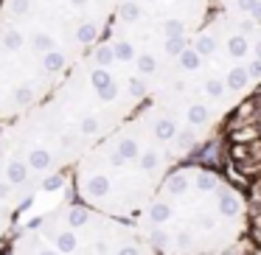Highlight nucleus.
Instances as JSON below:
<instances>
[{"mask_svg":"<svg viewBox=\"0 0 261 255\" xmlns=\"http://www.w3.org/2000/svg\"><path fill=\"white\" fill-rule=\"evenodd\" d=\"M214 6L261 25V0H214Z\"/></svg>","mask_w":261,"mask_h":255,"instance_id":"nucleus-10","label":"nucleus"},{"mask_svg":"<svg viewBox=\"0 0 261 255\" xmlns=\"http://www.w3.org/2000/svg\"><path fill=\"white\" fill-rule=\"evenodd\" d=\"M211 9L214 0H118L107 40L129 53L154 84L160 70L186 45Z\"/></svg>","mask_w":261,"mask_h":255,"instance_id":"nucleus-6","label":"nucleus"},{"mask_svg":"<svg viewBox=\"0 0 261 255\" xmlns=\"http://www.w3.org/2000/svg\"><path fill=\"white\" fill-rule=\"evenodd\" d=\"M118 0H3L0 42L54 81L107 37Z\"/></svg>","mask_w":261,"mask_h":255,"instance_id":"nucleus-5","label":"nucleus"},{"mask_svg":"<svg viewBox=\"0 0 261 255\" xmlns=\"http://www.w3.org/2000/svg\"><path fill=\"white\" fill-rule=\"evenodd\" d=\"M199 143L154 104L143 101L73 165L82 205L132 221L160 182Z\"/></svg>","mask_w":261,"mask_h":255,"instance_id":"nucleus-3","label":"nucleus"},{"mask_svg":"<svg viewBox=\"0 0 261 255\" xmlns=\"http://www.w3.org/2000/svg\"><path fill=\"white\" fill-rule=\"evenodd\" d=\"M12 255H154L126 219H115L87 205H59L31 221Z\"/></svg>","mask_w":261,"mask_h":255,"instance_id":"nucleus-7","label":"nucleus"},{"mask_svg":"<svg viewBox=\"0 0 261 255\" xmlns=\"http://www.w3.org/2000/svg\"><path fill=\"white\" fill-rule=\"evenodd\" d=\"M222 129V168L242 191L244 205H261V84L225 118Z\"/></svg>","mask_w":261,"mask_h":255,"instance_id":"nucleus-8","label":"nucleus"},{"mask_svg":"<svg viewBox=\"0 0 261 255\" xmlns=\"http://www.w3.org/2000/svg\"><path fill=\"white\" fill-rule=\"evenodd\" d=\"M132 224L154 255H219L244 236L247 205L219 171L174 165Z\"/></svg>","mask_w":261,"mask_h":255,"instance_id":"nucleus-4","label":"nucleus"},{"mask_svg":"<svg viewBox=\"0 0 261 255\" xmlns=\"http://www.w3.org/2000/svg\"><path fill=\"white\" fill-rule=\"evenodd\" d=\"M146 70L104 37L73 62L54 87L0 132V205L9 210L31 199L37 185H57L59 174L149 98Z\"/></svg>","mask_w":261,"mask_h":255,"instance_id":"nucleus-1","label":"nucleus"},{"mask_svg":"<svg viewBox=\"0 0 261 255\" xmlns=\"http://www.w3.org/2000/svg\"><path fill=\"white\" fill-rule=\"evenodd\" d=\"M261 84V25L211 9L154 79L146 101L202 143Z\"/></svg>","mask_w":261,"mask_h":255,"instance_id":"nucleus-2","label":"nucleus"},{"mask_svg":"<svg viewBox=\"0 0 261 255\" xmlns=\"http://www.w3.org/2000/svg\"><path fill=\"white\" fill-rule=\"evenodd\" d=\"M54 87V79L34 62L0 42V124H9L34 107Z\"/></svg>","mask_w":261,"mask_h":255,"instance_id":"nucleus-9","label":"nucleus"}]
</instances>
